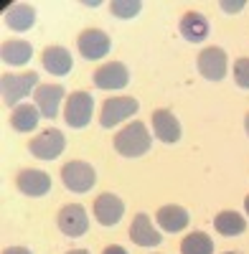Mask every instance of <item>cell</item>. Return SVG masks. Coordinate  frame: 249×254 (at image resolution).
I'll return each instance as SVG.
<instances>
[{
	"label": "cell",
	"mask_w": 249,
	"mask_h": 254,
	"mask_svg": "<svg viewBox=\"0 0 249 254\" xmlns=\"http://www.w3.org/2000/svg\"><path fill=\"white\" fill-rule=\"evenodd\" d=\"M115 150L124 158H140L150 150V132L142 122H132L115 135Z\"/></svg>",
	"instance_id": "cell-1"
},
{
	"label": "cell",
	"mask_w": 249,
	"mask_h": 254,
	"mask_svg": "<svg viewBox=\"0 0 249 254\" xmlns=\"http://www.w3.org/2000/svg\"><path fill=\"white\" fill-rule=\"evenodd\" d=\"M61 181H64V186L69 190H74V193H87V190L97 183V173L89 163L71 160L61 168Z\"/></svg>",
	"instance_id": "cell-2"
},
{
	"label": "cell",
	"mask_w": 249,
	"mask_h": 254,
	"mask_svg": "<svg viewBox=\"0 0 249 254\" xmlns=\"http://www.w3.org/2000/svg\"><path fill=\"white\" fill-rule=\"evenodd\" d=\"M0 84H3V102L8 104V107H15V104L38 84V74L36 71H28V74H5Z\"/></svg>",
	"instance_id": "cell-3"
},
{
	"label": "cell",
	"mask_w": 249,
	"mask_h": 254,
	"mask_svg": "<svg viewBox=\"0 0 249 254\" xmlns=\"http://www.w3.org/2000/svg\"><path fill=\"white\" fill-rule=\"evenodd\" d=\"M94 112V99L89 92H74L66 99V112L64 120L69 127H87Z\"/></svg>",
	"instance_id": "cell-4"
},
{
	"label": "cell",
	"mask_w": 249,
	"mask_h": 254,
	"mask_svg": "<svg viewBox=\"0 0 249 254\" xmlns=\"http://www.w3.org/2000/svg\"><path fill=\"white\" fill-rule=\"evenodd\" d=\"M137 99L132 97H112L102 104V112H99V125L102 127H115L117 122L127 120L137 112Z\"/></svg>",
	"instance_id": "cell-5"
},
{
	"label": "cell",
	"mask_w": 249,
	"mask_h": 254,
	"mask_svg": "<svg viewBox=\"0 0 249 254\" xmlns=\"http://www.w3.org/2000/svg\"><path fill=\"white\" fill-rule=\"evenodd\" d=\"M64 145H66L64 132L61 130H46V132H41L38 137L31 140L28 150L38 160H54V158H59L61 153H64Z\"/></svg>",
	"instance_id": "cell-6"
},
{
	"label": "cell",
	"mask_w": 249,
	"mask_h": 254,
	"mask_svg": "<svg viewBox=\"0 0 249 254\" xmlns=\"http://www.w3.org/2000/svg\"><path fill=\"white\" fill-rule=\"evenodd\" d=\"M59 229L64 231L66 237H81V234H87L89 216H87L84 206L69 203V206L61 208V211H59Z\"/></svg>",
	"instance_id": "cell-7"
},
{
	"label": "cell",
	"mask_w": 249,
	"mask_h": 254,
	"mask_svg": "<svg viewBox=\"0 0 249 254\" xmlns=\"http://www.w3.org/2000/svg\"><path fill=\"white\" fill-rule=\"evenodd\" d=\"M198 71L209 81H221L226 76V54H224V49H219V46L203 49L198 54Z\"/></svg>",
	"instance_id": "cell-8"
},
{
	"label": "cell",
	"mask_w": 249,
	"mask_h": 254,
	"mask_svg": "<svg viewBox=\"0 0 249 254\" xmlns=\"http://www.w3.org/2000/svg\"><path fill=\"white\" fill-rule=\"evenodd\" d=\"M127 81H130V71L120 61L105 64V66H99L94 71V84L99 89H124Z\"/></svg>",
	"instance_id": "cell-9"
},
{
	"label": "cell",
	"mask_w": 249,
	"mask_h": 254,
	"mask_svg": "<svg viewBox=\"0 0 249 254\" xmlns=\"http://www.w3.org/2000/svg\"><path fill=\"white\" fill-rule=\"evenodd\" d=\"M76 46H79V51H81V56H84V59L97 61V59H102V56L110 51L112 44H110V36H107L105 31L89 28V31H84V33L79 36Z\"/></svg>",
	"instance_id": "cell-10"
},
{
	"label": "cell",
	"mask_w": 249,
	"mask_h": 254,
	"mask_svg": "<svg viewBox=\"0 0 249 254\" xmlns=\"http://www.w3.org/2000/svg\"><path fill=\"white\" fill-rule=\"evenodd\" d=\"M122 214H124V203H122L115 193H102V196H97V201H94V216H97V221H99L102 226H115V224H120Z\"/></svg>",
	"instance_id": "cell-11"
},
{
	"label": "cell",
	"mask_w": 249,
	"mask_h": 254,
	"mask_svg": "<svg viewBox=\"0 0 249 254\" xmlns=\"http://www.w3.org/2000/svg\"><path fill=\"white\" fill-rule=\"evenodd\" d=\"M33 94H36L38 112L44 117H49V120H54L59 115L61 99H64V87H61V84H44V87H38Z\"/></svg>",
	"instance_id": "cell-12"
},
{
	"label": "cell",
	"mask_w": 249,
	"mask_h": 254,
	"mask_svg": "<svg viewBox=\"0 0 249 254\" xmlns=\"http://www.w3.org/2000/svg\"><path fill=\"white\" fill-rule=\"evenodd\" d=\"M18 188H20V193H26V196H44L51 190V178L44 173V171H33V168H28V171H20L18 178H15Z\"/></svg>",
	"instance_id": "cell-13"
},
{
	"label": "cell",
	"mask_w": 249,
	"mask_h": 254,
	"mask_svg": "<svg viewBox=\"0 0 249 254\" xmlns=\"http://www.w3.org/2000/svg\"><path fill=\"white\" fill-rule=\"evenodd\" d=\"M130 239L137 244V247H158L163 242V234H158L155 226L150 224L148 214H137L132 226H130Z\"/></svg>",
	"instance_id": "cell-14"
},
{
	"label": "cell",
	"mask_w": 249,
	"mask_h": 254,
	"mask_svg": "<svg viewBox=\"0 0 249 254\" xmlns=\"http://www.w3.org/2000/svg\"><path fill=\"white\" fill-rule=\"evenodd\" d=\"M153 130L163 142H178L181 140V122L176 120L173 112L168 110H158L153 112Z\"/></svg>",
	"instance_id": "cell-15"
},
{
	"label": "cell",
	"mask_w": 249,
	"mask_h": 254,
	"mask_svg": "<svg viewBox=\"0 0 249 254\" xmlns=\"http://www.w3.org/2000/svg\"><path fill=\"white\" fill-rule=\"evenodd\" d=\"M0 56H3V64H8V66H23V64L31 61L33 49L23 38H10L3 44V49H0Z\"/></svg>",
	"instance_id": "cell-16"
},
{
	"label": "cell",
	"mask_w": 249,
	"mask_h": 254,
	"mask_svg": "<svg viewBox=\"0 0 249 254\" xmlns=\"http://www.w3.org/2000/svg\"><path fill=\"white\" fill-rule=\"evenodd\" d=\"M181 36L186 38V41H191V44H201V41L209 36V20H206L201 13H186L183 18H181Z\"/></svg>",
	"instance_id": "cell-17"
},
{
	"label": "cell",
	"mask_w": 249,
	"mask_h": 254,
	"mask_svg": "<svg viewBox=\"0 0 249 254\" xmlns=\"http://www.w3.org/2000/svg\"><path fill=\"white\" fill-rule=\"evenodd\" d=\"M41 61H44V66H46L51 74H56V76L69 74L71 66H74L71 54H69L64 46H49V49L44 51V56H41Z\"/></svg>",
	"instance_id": "cell-18"
},
{
	"label": "cell",
	"mask_w": 249,
	"mask_h": 254,
	"mask_svg": "<svg viewBox=\"0 0 249 254\" xmlns=\"http://www.w3.org/2000/svg\"><path fill=\"white\" fill-rule=\"evenodd\" d=\"M158 224L163 231H183L186 226H188V211L181 208V206H163L158 208V214H155Z\"/></svg>",
	"instance_id": "cell-19"
},
{
	"label": "cell",
	"mask_w": 249,
	"mask_h": 254,
	"mask_svg": "<svg viewBox=\"0 0 249 254\" xmlns=\"http://www.w3.org/2000/svg\"><path fill=\"white\" fill-rule=\"evenodd\" d=\"M5 23L13 31H28L36 23V10L28 3H15L5 10Z\"/></svg>",
	"instance_id": "cell-20"
},
{
	"label": "cell",
	"mask_w": 249,
	"mask_h": 254,
	"mask_svg": "<svg viewBox=\"0 0 249 254\" xmlns=\"http://www.w3.org/2000/svg\"><path fill=\"white\" fill-rule=\"evenodd\" d=\"M38 117H41L38 107H31V104H18V107L13 110V115H10V125L15 127L18 132H31V130H36Z\"/></svg>",
	"instance_id": "cell-21"
},
{
	"label": "cell",
	"mask_w": 249,
	"mask_h": 254,
	"mask_svg": "<svg viewBox=\"0 0 249 254\" xmlns=\"http://www.w3.org/2000/svg\"><path fill=\"white\" fill-rule=\"evenodd\" d=\"M214 226L224 237H239V234H244L247 221L239 214H234V211H221V214L214 219Z\"/></svg>",
	"instance_id": "cell-22"
},
{
	"label": "cell",
	"mask_w": 249,
	"mask_h": 254,
	"mask_svg": "<svg viewBox=\"0 0 249 254\" xmlns=\"http://www.w3.org/2000/svg\"><path fill=\"white\" fill-rule=\"evenodd\" d=\"M211 252H214V242L203 231H193L181 242V254H211Z\"/></svg>",
	"instance_id": "cell-23"
},
{
	"label": "cell",
	"mask_w": 249,
	"mask_h": 254,
	"mask_svg": "<svg viewBox=\"0 0 249 254\" xmlns=\"http://www.w3.org/2000/svg\"><path fill=\"white\" fill-rule=\"evenodd\" d=\"M110 10H112L117 18H132V15L140 13V3H137V0H132V3H127V0H112Z\"/></svg>",
	"instance_id": "cell-24"
},
{
	"label": "cell",
	"mask_w": 249,
	"mask_h": 254,
	"mask_svg": "<svg viewBox=\"0 0 249 254\" xmlns=\"http://www.w3.org/2000/svg\"><path fill=\"white\" fill-rule=\"evenodd\" d=\"M234 81L242 89H249V59H237L234 64Z\"/></svg>",
	"instance_id": "cell-25"
},
{
	"label": "cell",
	"mask_w": 249,
	"mask_h": 254,
	"mask_svg": "<svg viewBox=\"0 0 249 254\" xmlns=\"http://www.w3.org/2000/svg\"><path fill=\"white\" fill-rule=\"evenodd\" d=\"M3 254H31V249H23V247H8V249H3Z\"/></svg>",
	"instance_id": "cell-26"
},
{
	"label": "cell",
	"mask_w": 249,
	"mask_h": 254,
	"mask_svg": "<svg viewBox=\"0 0 249 254\" xmlns=\"http://www.w3.org/2000/svg\"><path fill=\"white\" fill-rule=\"evenodd\" d=\"M242 5H244V3H221V8H224L226 13H237Z\"/></svg>",
	"instance_id": "cell-27"
},
{
	"label": "cell",
	"mask_w": 249,
	"mask_h": 254,
	"mask_svg": "<svg viewBox=\"0 0 249 254\" xmlns=\"http://www.w3.org/2000/svg\"><path fill=\"white\" fill-rule=\"evenodd\" d=\"M105 254H127V252H124L122 247H117V244H112V247L105 249Z\"/></svg>",
	"instance_id": "cell-28"
},
{
	"label": "cell",
	"mask_w": 249,
	"mask_h": 254,
	"mask_svg": "<svg viewBox=\"0 0 249 254\" xmlns=\"http://www.w3.org/2000/svg\"><path fill=\"white\" fill-rule=\"evenodd\" d=\"M66 254H89V252H84V249H74V252H66Z\"/></svg>",
	"instance_id": "cell-29"
},
{
	"label": "cell",
	"mask_w": 249,
	"mask_h": 254,
	"mask_svg": "<svg viewBox=\"0 0 249 254\" xmlns=\"http://www.w3.org/2000/svg\"><path fill=\"white\" fill-rule=\"evenodd\" d=\"M244 127H247V135H249V112H247V120H244Z\"/></svg>",
	"instance_id": "cell-30"
},
{
	"label": "cell",
	"mask_w": 249,
	"mask_h": 254,
	"mask_svg": "<svg viewBox=\"0 0 249 254\" xmlns=\"http://www.w3.org/2000/svg\"><path fill=\"white\" fill-rule=\"evenodd\" d=\"M244 208H247V214H249V196L244 198Z\"/></svg>",
	"instance_id": "cell-31"
},
{
	"label": "cell",
	"mask_w": 249,
	"mask_h": 254,
	"mask_svg": "<svg viewBox=\"0 0 249 254\" xmlns=\"http://www.w3.org/2000/svg\"><path fill=\"white\" fill-rule=\"evenodd\" d=\"M229 254H237V252H229Z\"/></svg>",
	"instance_id": "cell-32"
}]
</instances>
